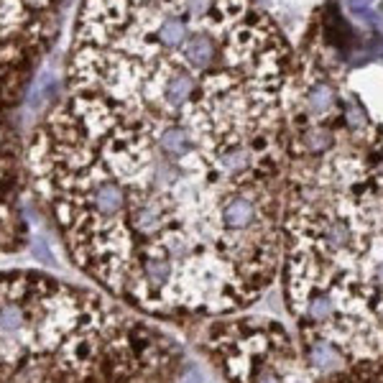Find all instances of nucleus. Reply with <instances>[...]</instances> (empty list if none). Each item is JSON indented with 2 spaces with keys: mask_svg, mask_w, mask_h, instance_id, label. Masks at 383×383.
Masks as SVG:
<instances>
[{
  "mask_svg": "<svg viewBox=\"0 0 383 383\" xmlns=\"http://www.w3.org/2000/svg\"><path fill=\"white\" fill-rule=\"evenodd\" d=\"M156 123L105 102L57 115L31 156L38 192L72 263L113 299L166 319L233 314L274 284L284 248L230 233L243 187L199 151L166 156Z\"/></svg>",
  "mask_w": 383,
  "mask_h": 383,
  "instance_id": "obj_1",
  "label": "nucleus"
},
{
  "mask_svg": "<svg viewBox=\"0 0 383 383\" xmlns=\"http://www.w3.org/2000/svg\"><path fill=\"white\" fill-rule=\"evenodd\" d=\"M281 212V281L306 343L345 365L383 357V164L332 151L292 174Z\"/></svg>",
  "mask_w": 383,
  "mask_h": 383,
  "instance_id": "obj_2",
  "label": "nucleus"
},
{
  "mask_svg": "<svg viewBox=\"0 0 383 383\" xmlns=\"http://www.w3.org/2000/svg\"><path fill=\"white\" fill-rule=\"evenodd\" d=\"M172 340L92 289L41 271H0V383L62 370L100 383L164 381Z\"/></svg>",
  "mask_w": 383,
  "mask_h": 383,
  "instance_id": "obj_3",
  "label": "nucleus"
},
{
  "mask_svg": "<svg viewBox=\"0 0 383 383\" xmlns=\"http://www.w3.org/2000/svg\"><path fill=\"white\" fill-rule=\"evenodd\" d=\"M207 348L230 383H281V376L296 363L292 340L274 319L217 327Z\"/></svg>",
  "mask_w": 383,
  "mask_h": 383,
  "instance_id": "obj_4",
  "label": "nucleus"
},
{
  "mask_svg": "<svg viewBox=\"0 0 383 383\" xmlns=\"http://www.w3.org/2000/svg\"><path fill=\"white\" fill-rule=\"evenodd\" d=\"M306 363L312 365L317 373H335V370L345 368V357L335 345L325 343V340H314V343H304Z\"/></svg>",
  "mask_w": 383,
  "mask_h": 383,
  "instance_id": "obj_5",
  "label": "nucleus"
},
{
  "mask_svg": "<svg viewBox=\"0 0 383 383\" xmlns=\"http://www.w3.org/2000/svg\"><path fill=\"white\" fill-rule=\"evenodd\" d=\"M189 36V23L184 18H177V16H169V18L161 21L159 31H156L159 44L166 46V49H182Z\"/></svg>",
  "mask_w": 383,
  "mask_h": 383,
  "instance_id": "obj_6",
  "label": "nucleus"
},
{
  "mask_svg": "<svg viewBox=\"0 0 383 383\" xmlns=\"http://www.w3.org/2000/svg\"><path fill=\"white\" fill-rule=\"evenodd\" d=\"M11 383H100V381H89V378L74 376V373H62V370H31V373H23V376H18Z\"/></svg>",
  "mask_w": 383,
  "mask_h": 383,
  "instance_id": "obj_7",
  "label": "nucleus"
},
{
  "mask_svg": "<svg viewBox=\"0 0 383 383\" xmlns=\"http://www.w3.org/2000/svg\"><path fill=\"white\" fill-rule=\"evenodd\" d=\"M182 383H204V381H202V376H199L197 368H189L184 376H182Z\"/></svg>",
  "mask_w": 383,
  "mask_h": 383,
  "instance_id": "obj_8",
  "label": "nucleus"
},
{
  "mask_svg": "<svg viewBox=\"0 0 383 383\" xmlns=\"http://www.w3.org/2000/svg\"><path fill=\"white\" fill-rule=\"evenodd\" d=\"M294 383H309V381H294Z\"/></svg>",
  "mask_w": 383,
  "mask_h": 383,
  "instance_id": "obj_9",
  "label": "nucleus"
}]
</instances>
